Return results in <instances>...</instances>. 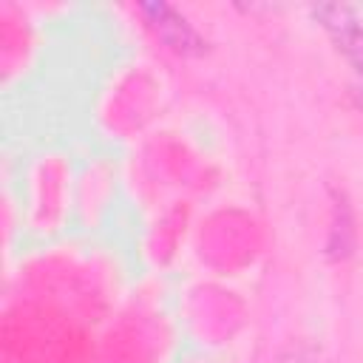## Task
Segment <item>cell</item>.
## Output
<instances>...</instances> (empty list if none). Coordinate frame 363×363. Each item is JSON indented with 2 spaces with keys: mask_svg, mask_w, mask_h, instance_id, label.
<instances>
[{
  "mask_svg": "<svg viewBox=\"0 0 363 363\" xmlns=\"http://www.w3.org/2000/svg\"><path fill=\"white\" fill-rule=\"evenodd\" d=\"M312 14L326 28V34L335 40L337 51L349 60V65L363 82V23L357 20V14L349 6H337V3L315 6Z\"/></svg>",
  "mask_w": 363,
  "mask_h": 363,
  "instance_id": "7a4b0ae2",
  "label": "cell"
},
{
  "mask_svg": "<svg viewBox=\"0 0 363 363\" xmlns=\"http://www.w3.org/2000/svg\"><path fill=\"white\" fill-rule=\"evenodd\" d=\"M147 28L159 37L162 45H167L173 54L182 57H199L207 51V40L196 31V26L173 6L167 3H142L139 6Z\"/></svg>",
  "mask_w": 363,
  "mask_h": 363,
  "instance_id": "6da1fadb",
  "label": "cell"
},
{
  "mask_svg": "<svg viewBox=\"0 0 363 363\" xmlns=\"http://www.w3.org/2000/svg\"><path fill=\"white\" fill-rule=\"evenodd\" d=\"M275 363H323V357H320L318 349H312V346H306V343H295V346L284 349V352L275 357Z\"/></svg>",
  "mask_w": 363,
  "mask_h": 363,
  "instance_id": "3957f363",
  "label": "cell"
}]
</instances>
